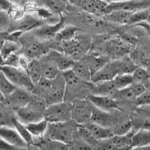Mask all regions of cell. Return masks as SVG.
<instances>
[{
	"label": "cell",
	"instance_id": "9",
	"mask_svg": "<svg viewBox=\"0 0 150 150\" xmlns=\"http://www.w3.org/2000/svg\"><path fill=\"white\" fill-rule=\"evenodd\" d=\"M119 75L117 63L116 60H110L104 67L93 74L91 82L94 84H98L101 82L112 81Z\"/></svg>",
	"mask_w": 150,
	"mask_h": 150
},
{
	"label": "cell",
	"instance_id": "21",
	"mask_svg": "<svg viewBox=\"0 0 150 150\" xmlns=\"http://www.w3.org/2000/svg\"><path fill=\"white\" fill-rule=\"evenodd\" d=\"M38 60L41 63L43 77L49 79H54L57 75H59V74H60V72L59 71L58 69L56 68L53 63H52L47 57L46 55Z\"/></svg>",
	"mask_w": 150,
	"mask_h": 150
},
{
	"label": "cell",
	"instance_id": "44",
	"mask_svg": "<svg viewBox=\"0 0 150 150\" xmlns=\"http://www.w3.org/2000/svg\"><path fill=\"white\" fill-rule=\"evenodd\" d=\"M137 26L143 28V29H145L146 32H147V34H148L150 37V25L149 24H147L146 22H143V23H141V24H137Z\"/></svg>",
	"mask_w": 150,
	"mask_h": 150
},
{
	"label": "cell",
	"instance_id": "15",
	"mask_svg": "<svg viewBox=\"0 0 150 150\" xmlns=\"http://www.w3.org/2000/svg\"><path fill=\"white\" fill-rule=\"evenodd\" d=\"M0 138L17 148L26 149L28 146L14 127H0Z\"/></svg>",
	"mask_w": 150,
	"mask_h": 150
},
{
	"label": "cell",
	"instance_id": "24",
	"mask_svg": "<svg viewBox=\"0 0 150 150\" xmlns=\"http://www.w3.org/2000/svg\"><path fill=\"white\" fill-rule=\"evenodd\" d=\"M133 12L122 10H116L111 11L104 17L106 21L118 24H128L130 17Z\"/></svg>",
	"mask_w": 150,
	"mask_h": 150
},
{
	"label": "cell",
	"instance_id": "30",
	"mask_svg": "<svg viewBox=\"0 0 150 150\" xmlns=\"http://www.w3.org/2000/svg\"><path fill=\"white\" fill-rule=\"evenodd\" d=\"M38 146L41 150H71L70 144L47 138Z\"/></svg>",
	"mask_w": 150,
	"mask_h": 150
},
{
	"label": "cell",
	"instance_id": "39",
	"mask_svg": "<svg viewBox=\"0 0 150 150\" xmlns=\"http://www.w3.org/2000/svg\"><path fill=\"white\" fill-rule=\"evenodd\" d=\"M10 28V17H9L8 12L0 10V32L5 33Z\"/></svg>",
	"mask_w": 150,
	"mask_h": 150
},
{
	"label": "cell",
	"instance_id": "22",
	"mask_svg": "<svg viewBox=\"0 0 150 150\" xmlns=\"http://www.w3.org/2000/svg\"><path fill=\"white\" fill-rule=\"evenodd\" d=\"M116 60L117 63L119 75H132L135 70L138 67V66L128 56L116 59Z\"/></svg>",
	"mask_w": 150,
	"mask_h": 150
},
{
	"label": "cell",
	"instance_id": "13",
	"mask_svg": "<svg viewBox=\"0 0 150 150\" xmlns=\"http://www.w3.org/2000/svg\"><path fill=\"white\" fill-rule=\"evenodd\" d=\"M91 103L97 109L105 112L118 110L120 109L117 100L110 96L91 94L88 98Z\"/></svg>",
	"mask_w": 150,
	"mask_h": 150
},
{
	"label": "cell",
	"instance_id": "5",
	"mask_svg": "<svg viewBox=\"0 0 150 150\" xmlns=\"http://www.w3.org/2000/svg\"><path fill=\"white\" fill-rule=\"evenodd\" d=\"M23 52L22 55L29 59L38 60L42 57L45 56L50 51V48H47L44 42L39 40H23Z\"/></svg>",
	"mask_w": 150,
	"mask_h": 150
},
{
	"label": "cell",
	"instance_id": "16",
	"mask_svg": "<svg viewBox=\"0 0 150 150\" xmlns=\"http://www.w3.org/2000/svg\"><path fill=\"white\" fill-rule=\"evenodd\" d=\"M90 121L104 127V128L112 129L116 125V123H118L120 121L116 120V117L109 112L101 110V109H97L94 106L92 116H91Z\"/></svg>",
	"mask_w": 150,
	"mask_h": 150
},
{
	"label": "cell",
	"instance_id": "27",
	"mask_svg": "<svg viewBox=\"0 0 150 150\" xmlns=\"http://www.w3.org/2000/svg\"><path fill=\"white\" fill-rule=\"evenodd\" d=\"M27 72L30 77L31 80L35 86L38 83L40 79L43 77L42 70L39 60H32L29 61L27 67Z\"/></svg>",
	"mask_w": 150,
	"mask_h": 150
},
{
	"label": "cell",
	"instance_id": "3",
	"mask_svg": "<svg viewBox=\"0 0 150 150\" xmlns=\"http://www.w3.org/2000/svg\"><path fill=\"white\" fill-rule=\"evenodd\" d=\"M0 71L17 88L25 89L31 93L34 90L35 85L26 70L8 66H2Z\"/></svg>",
	"mask_w": 150,
	"mask_h": 150
},
{
	"label": "cell",
	"instance_id": "7",
	"mask_svg": "<svg viewBox=\"0 0 150 150\" xmlns=\"http://www.w3.org/2000/svg\"><path fill=\"white\" fill-rule=\"evenodd\" d=\"M65 92H66V84L62 76V74L60 73L54 79H53L51 88L46 98L47 105L64 101Z\"/></svg>",
	"mask_w": 150,
	"mask_h": 150
},
{
	"label": "cell",
	"instance_id": "6",
	"mask_svg": "<svg viewBox=\"0 0 150 150\" xmlns=\"http://www.w3.org/2000/svg\"><path fill=\"white\" fill-rule=\"evenodd\" d=\"M106 52L110 56L118 57V59L128 56L131 53V45L128 41L121 38H112L105 43Z\"/></svg>",
	"mask_w": 150,
	"mask_h": 150
},
{
	"label": "cell",
	"instance_id": "40",
	"mask_svg": "<svg viewBox=\"0 0 150 150\" xmlns=\"http://www.w3.org/2000/svg\"><path fill=\"white\" fill-rule=\"evenodd\" d=\"M134 103L138 107L150 106V89L147 88L134 101Z\"/></svg>",
	"mask_w": 150,
	"mask_h": 150
},
{
	"label": "cell",
	"instance_id": "32",
	"mask_svg": "<svg viewBox=\"0 0 150 150\" xmlns=\"http://www.w3.org/2000/svg\"><path fill=\"white\" fill-rule=\"evenodd\" d=\"M16 88L17 87L14 84L10 82L7 79V77L0 71V92L3 94L5 99L14 92Z\"/></svg>",
	"mask_w": 150,
	"mask_h": 150
},
{
	"label": "cell",
	"instance_id": "12",
	"mask_svg": "<svg viewBox=\"0 0 150 150\" xmlns=\"http://www.w3.org/2000/svg\"><path fill=\"white\" fill-rule=\"evenodd\" d=\"M63 19L54 24L41 26L35 29L34 35L38 40L41 42L49 41L53 39H56V35L58 34L60 29L63 27Z\"/></svg>",
	"mask_w": 150,
	"mask_h": 150
},
{
	"label": "cell",
	"instance_id": "25",
	"mask_svg": "<svg viewBox=\"0 0 150 150\" xmlns=\"http://www.w3.org/2000/svg\"><path fill=\"white\" fill-rule=\"evenodd\" d=\"M48 125H49V122L44 118L41 121L32 123L26 126L32 136H33V138L41 139L45 137L47 131Z\"/></svg>",
	"mask_w": 150,
	"mask_h": 150
},
{
	"label": "cell",
	"instance_id": "33",
	"mask_svg": "<svg viewBox=\"0 0 150 150\" xmlns=\"http://www.w3.org/2000/svg\"><path fill=\"white\" fill-rule=\"evenodd\" d=\"M133 122L129 119L122 120L112 128V131L114 135H125L132 131Z\"/></svg>",
	"mask_w": 150,
	"mask_h": 150
},
{
	"label": "cell",
	"instance_id": "48",
	"mask_svg": "<svg viewBox=\"0 0 150 150\" xmlns=\"http://www.w3.org/2000/svg\"><path fill=\"white\" fill-rule=\"evenodd\" d=\"M132 150H150V146L146 147H142V148H135L132 149Z\"/></svg>",
	"mask_w": 150,
	"mask_h": 150
},
{
	"label": "cell",
	"instance_id": "43",
	"mask_svg": "<svg viewBox=\"0 0 150 150\" xmlns=\"http://www.w3.org/2000/svg\"><path fill=\"white\" fill-rule=\"evenodd\" d=\"M11 8V4L8 1H3L0 0V10L7 11Z\"/></svg>",
	"mask_w": 150,
	"mask_h": 150
},
{
	"label": "cell",
	"instance_id": "11",
	"mask_svg": "<svg viewBox=\"0 0 150 150\" xmlns=\"http://www.w3.org/2000/svg\"><path fill=\"white\" fill-rule=\"evenodd\" d=\"M46 56L62 72L72 70L76 62L71 57L53 49H50Z\"/></svg>",
	"mask_w": 150,
	"mask_h": 150
},
{
	"label": "cell",
	"instance_id": "20",
	"mask_svg": "<svg viewBox=\"0 0 150 150\" xmlns=\"http://www.w3.org/2000/svg\"><path fill=\"white\" fill-rule=\"evenodd\" d=\"M150 146V131L138 129L134 133L131 140L132 148H142Z\"/></svg>",
	"mask_w": 150,
	"mask_h": 150
},
{
	"label": "cell",
	"instance_id": "35",
	"mask_svg": "<svg viewBox=\"0 0 150 150\" xmlns=\"http://www.w3.org/2000/svg\"><path fill=\"white\" fill-rule=\"evenodd\" d=\"M149 11L150 9H147L133 12L130 17L128 25H131V24L137 25V24H140L141 23L146 22Z\"/></svg>",
	"mask_w": 150,
	"mask_h": 150
},
{
	"label": "cell",
	"instance_id": "29",
	"mask_svg": "<svg viewBox=\"0 0 150 150\" xmlns=\"http://www.w3.org/2000/svg\"><path fill=\"white\" fill-rule=\"evenodd\" d=\"M13 127L15 128L17 133L20 134L21 138L27 144V146L34 144V138L30 133V132L29 131L26 125H23L21 121H19L16 117H14V118L13 119Z\"/></svg>",
	"mask_w": 150,
	"mask_h": 150
},
{
	"label": "cell",
	"instance_id": "10",
	"mask_svg": "<svg viewBox=\"0 0 150 150\" xmlns=\"http://www.w3.org/2000/svg\"><path fill=\"white\" fill-rule=\"evenodd\" d=\"M33 94L25 89L17 88L14 92L6 97L9 106L15 111L26 106L32 99Z\"/></svg>",
	"mask_w": 150,
	"mask_h": 150
},
{
	"label": "cell",
	"instance_id": "14",
	"mask_svg": "<svg viewBox=\"0 0 150 150\" xmlns=\"http://www.w3.org/2000/svg\"><path fill=\"white\" fill-rule=\"evenodd\" d=\"M74 4L78 5L88 14L94 16L106 15V9L108 6V2L102 1H93V0H86V1H74Z\"/></svg>",
	"mask_w": 150,
	"mask_h": 150
},
{
	"label": "cell",
	"instance_id": "45",
	"mask_svg": "<svg viewBox=\"0 0 150 150\" xmlns=\"http://www.w3.org/2000/svg\"><path fill=\"white\" fill-rule=\"evenodd\" d=\"M5 39H6V36H5V33H3V32H0V50L2 48V44H3Z\"/></svg>",
	"mask_w": 150,
	"mask_h": 150
},
{
	"label": "cell",
	"instance_id": "17",
	"mask_svg": "<svg viewBox=\"0 0 150 150\" xmlns=\"http://www.w3.org/2000/svg\"><path fill=\"white\" fill-rule=\"evenodd\" d=\"M15 112L17 119L25 125L38 122L44 119V115L38 112L36 109L29 106V104L25 107L21 108Z\"/></svg>",
	"mask_w": 150,
	"mask_h": 150
},
{
	"label": "cell",
	"instance_id": "19",
	"mask_svg": "<svg viewBox=\"0 0 150 150\" xmlns=\"http://www.w3.org/2000/svg\"><path fill=\"white\" fill-rule=\"evenodd\" d=\"M41 27V21L33 16H25L22 17L14 26V32H20L21 33L31 29H35Z\"/></svg>",
	"mask_w": 150,
	"mask_h": 150
},
{
	"label": "cell",
	"instance_id": "1",
	"mask_svg": "<svg viewBox=\"0 0 150 150\" xmlns=\"http://www.w3.org/2000/svg\"><path fill=\"white\" fill-rule=\"evenodd\" d=\"M78 125L74 120L62 123H49L45 137L71 144L77 133Z\"/></svg>",
	"mask_w": 150,
	"mask_h": 150
},
{
	"label": "cell",
	"instance_id": "8",
	"mask_svg": "<svg viewBox=\"0 0 150 150\" xmlns=\"http://www.w3.org/2000/svg\"><path fill=\"white\" fill-rule=\"evenodd\" d=\"M150 2L144 1H122L112 2L108 4L106 9V14L116 10H122L126 11L134 12L149 8Z\"/></svg>",
	"mask_w": 150,
	"mask_h": 150
},
{
	"label": "cell",
	"instance_id": "31",
	"mask_svg": "<svg viewBox=\"0 0 150 150\" xmlns=\"http://www.w3.org/2000/svg\"><path fill=\"white\" fill-rule=\"evenodd\" d=\"M78 30L79 29L74 26L63 27L58 32V34L56 35L55 39L57 42L71 41L76 37V34Z\"/></svg>",
	"mask_w": 150,
	"mask_h": 150
},
{
	"label": "cell",
	"instance_id": "23",
	"mask_svg": "<svg viewBox=\"0 0 150 150\" xmlns=\"http://www.w3.org/2000/svg\"><path fill=\"white\" fill-rule=\"evenodd\" d=\"M72 70L82 81L91 82L92 76V72H91L88 64L86 63L83 59L75 62Z\"/></svg>",
	"mask_w": 150,
	"mask_h": 150
},
{
	"label": "cell",
	"instance_id": "42",
	"mask_svg": "<svg viewBox=\"0 0 150 150\" xmlns=\"http://www.w3.org/2000/svg\"><path fill=\"white\" fill-rule=\"evenodd\" d=\"M26 149L17 148L0 138V150H26Z\"/></svg>",
	"mask_w": 150,
	"mask_h": 150
},
{
	"label": "cell",
	"instance_id": "37",
	"mask_svg": "<svg viewBox=\"0 0 150 150\" xmlns=\"http://www.w3.org/2000/svg\"><path fill=\"white\" fill-rule=\"evenodd\" d=\"M71 150H93V147L80 138L76 133L70 144Z\"/></svg>",
	"mask_w": 150,
	"mask_h": 150
},
{
	"label": "cell",
	"instance_id": "41",
	"mask_svg": "<svg viewBox=\"0 0 150 150\" xmlns=\"http://www.w3.org/2000/svg\"><path fill=\"white\" fill-rule=\"evenodd\" d=\"M20 55H19L18 53H17L9 56L8 57L6 58V59L4 60V66H8V67L19 68Z\"/></svg>",
	"mask_w": 150,
	"mask_h": 150
},
{
	"label": "cell",
	"instance_id": "2",
	"mask_svg": "<svg viewBox=\"0 0 150 150\" xmlns=\"http://www.w3.org/2000/svg\"><path fill=\"white\" fill-rule=\"evenodd\" d=\"M44 118L49 123H62L72 120V103L62 101L48 105Z\"/></svg>",
	"mask_w": 150,
	"mask_h": 150
},
{
	"label": "cell",
	"instance_id": "46",
	"mask_svg": "<svg viewBox=\"0 0 150 150\" xmlns=\"http://www.w3.org/2000/svg\"><path fill=\"white\" fill-rule=\"evenodd\" d=\"M26 150H41V149L38 146L33 144V145L28 146L26 147Z\"/></svg>",
	"mask_w": 150,
	"mask_h": 150
},
{
	"label": "cell",
	"instance_id": "28",
	"mask_svg": "<svg viewBox=\"0 0 150 150\" xmlns=\"http://www.w3.org/2000/svg\"><path fill=\"white\" fill-rule=\"evenodd\" d=\"M21 44L17 41L6 39L2 44V48L0 50V55L5 60L11 55L18 53V51L21 50Z\"/></svg>",
	"mask_w": 150,
	"mask_h": 150
},
{
	"label": "cell",
	"instance_id": "4",
	"mask_svg": "<svg viewBox=\"0 0 150 150\" xmlns=\"http://www.w3.org/2000/svg\"><path fill=\"white\" fill-rule=\"evenodd\" d=\"M72 103V120L79 125H86L91 119L94 106L89 100L76 99Z\"/></svg>",
	"mask_w": 150,
	"mask_h": 150
},
{
	"label": "cell",
	"instance_id": "47",
	"mask_svg": "<svg viewBox=\"0 0 150 150\" xmlns=\"http://www.w3.org/2000/svg\"><path fill=\"white\" fill-rule=\"evenodd\" d=\"M143 68L146 69V71L150 73V55L149 56L148 59H147L146 62V63H145V66H144V67H143Z\"/></svg>",
	"mask_w": 150,
	"mask_h": 150
},
{
	"label": "cell",
	"instance_id": "18",
	"mask_svg": "<svg viewBox=\"0 0 150 150\" xmlns=\"http://www.w3.org/2000/svg\"><path fill=\"white\" fill-rule=\"evenodd\" d=\"M83 126L88 130L92 136L96 141L108 140L114 136L111 128H104V127L98 125L97 124L92 123L91 121L86 123Z\"/></svg>",
	"mask_w": 150,
	"mask_h": 150
},
{
	"label": "cell",
	"instance_id": "36",
	"mask_svg": "<svg viewBox=\"0 0 150 150\" xmlns=\"http://www.w3.org/2000/svg\"><path fill=\"white\" fill-rule=\"evenodd\" d=\"M62 76H63L64 79H65V84H66V88L77 87V86L80 85L81 82H83L74 72L72 70L63 72H62Z\"/></svg>",
	"mask_w": 150,
	"mask_h": 150
},
{
	"label": "cell",
	"instance_id": "49",
	"mask_svg": "<svg viewBox=\"0 0 150 150\" xmlns=\"http://www.w3.org/2000/svg\"><path fill=\"white\" fill-rule=\"evenodd\" d=\"M147 24H149L150 25V11H149V14L148 16V18H147V21H146Z\"/></svg>",
	"mask_w": 150,
	"mask_h": 150
},
{
	"label": "cell",
	"instance_id": "26",
	"mask_svg": "<svg viewBox=\"0 0 150 150\" xmlns=\"http://www.w3.org/2000/svg\"><path fill=\"white\" fill-rule=\"evenodd\" d=\"M83 60L88 64L92 74H95L98 70L104 67L110 60H108L107 57L98 56V55H90V56L84 57Z\"/></svg>",
	"mask_w": 150,
	"mask_h": 150
},
{
	"label": "cell",
	"instance_id": "38",
	"mask_svg": "<svg viewBox=\"0 0 150 150\" xmlns=\"http://www.w3.org/2000/svg\"><path fill=\"white\" fill-rule=\"evenodd\" d=\"M42 4L45 9L55 13L61 12L65 7V2L64 1H43Z\"/></svg>",
	"mask_w": 150,
	"mask_h": 150
},
{
	"label": "cell",
	"instance_id": "34",
	"mask_svg": "<svg viewBox=\"0 0 150 150\" xmlns=\"http://www.w3.org/2000/svg\"><path fill=\"white\" fill-rule=\"evenodd\" d=\"M113 83L116 87V90H120L122 89L129 87L131 85L134 83L133 77L132 75H118L113 79Z\"/></svg>",
	"mask_w": 150,
	"mask_h": 150
}]
</instances>
